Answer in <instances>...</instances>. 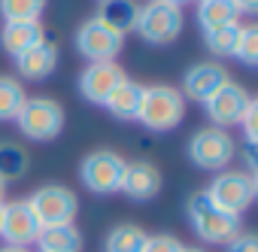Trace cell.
<instances>
[{
  "instance_id": "5b68a950",
  "label": "cell",
  "mask_w": 258,
  "mask_h": 252,
  "mask_svg": "<svg viewBox=\"0 0 258 252\" xmlns=\"http://www.w3.org/2000/svg\"><path fill=\"white\" fill-rule=\"evenodd\" d=\"M234 158H237V143H234L231 131H225V128L204 124L188 140V161L201 170H210V173L228 170V164Z\"/></svg>"
},
{
  "instance_id": "277c9868",
  "label": "cell",
  "mask_w": 258,
  "mask_h": 252,
  "mask_svg": "<svg viewBox=\"0 0 258 252\" xmlns=\"http://www.w3.org/2000/svg\"><path fill=\"white\" fill-rule=\"evenodd\" d=\"M207 198L231 213V216H243L252 204H255V195H258V176L255 173H246L240 167H228V170H219L213 176V182L204 188Z\"/></svg>"
},
{
  "instance_id": "5bb4252c",
  "label": "cell",
  "mask_w": 258,
  "mask_h": 252,
  "mask_svg": "<svg viewBox=\"0 0 258 252\" xmlns=\"http://www.w3.org/2000/svg\"><path fill=\"white\" fill-rule=\"evenodd\" d=\"M161 182H164L161 170H158L152 161L140 158V161H127V164H124V173H121V185H118V192H121L124 198L137 201V204H146V201L158 198Z\"/></svg>"
},
{
  "instance_id": "ba28073f",
  "label": "cell",
  "mask_w": 258,
  "mask_h": 252,
  "mask_svg": "<svg viewBox=\"0 0 258 252\" xmlns=\"http://www.w3.org/2000/svg\"><path fill=\"white\" fill-rule=\"evenodd\" d=\"M124 158L115 149H94L79 161V182L91 195H115L124 173Z\"/></svg>"
},
{
  "instance_id": "2e32d148",
  "label": "cell",
  "mask_w": 258,
  "mask_h": 252,
  "mask_svg": "<svg viewBox=\"0 0 258 252\" xmlns=\"http://www.w3.org/2000/svg\"><path fill=\"white\" fill-rule=\"evenodd\" d=\"M137 13H140V4H134V0H100V7L91 19L100 22L103 28L127 37L137 28Z\"/></svg>"
},
{
  "instance_id": "52a82bcc",
  "label": "cell",
  "mask_w": 258,
  "mask_h": 252,
  "mask_svg": "<svg viewBox=\"0 0 258 252\" xmlns=\"http://www.w3.org/2000/svg\"><path fill=\"white\" fill-rule=\"evenodd\" d=\"M40 228H52V225H73L76 213H79V195L70 185L61 182H49L40 185L31 198H28Z\"/></svg>"
},
{
  "instance_id": "9a60e30c",
  "label": "cell",
  "mask_w": 258,
  "mask_h": 252,
  "mask_svg": "<svg viewBox=\"0 0 258 252\" xmlns=\"http://www.w3.org/2000/svg\"><path fill=\"white\" fill-rule=\"evenodd\" d=\"M58 58H61L58 46L49 43V40H40L37 46H31L28 52H22V55L13 58V61H16V70H19L22 79H28V82H43V79H49V76L58 70Z\"/></svg>"
},
{
  "instance_id": "7402d4cb",
  "label": "cell",
  "mask_w": 258,
  "mask_h": 252,
  "mask_svg": "<svg viewBox=\"0 0 258 252\" xmlns=\"http://www.w3.org/2000/svg\"><path fill=\"white\" fill-rule=\"evenodd\" d=\"M143 240H146V231H143L140 225L121 222V225H115V228L106 231V237H103V252H140Z\"/></svg>"
},
{
  "instance_id": "f1b7e54d",
  "label": "cell",
  "mask_w": 258,
  "mask_h": 252,
  "mask_svg": "<svg viewBox=\"0 0 258 252\" xmlns=\"http://www.w3.org/2000/svg\"><path fill=\"white\" fill-rule=\"evenodd\" d=\"M225 252H258V237L252 231H240L225 243Z\"/></svg>"
},
{
  "instance_id": "1f68e13d",
  "label": "cell",
  "mask_w": 258,
  "mask_h": 252,
  "mask_svg": "<svg viewBox=\"0 0 258 252\" xmlns=\"http://www.w3.org/2000/svg\"><path fill=\"white\" fill-rule=\"evenodd\" d=\"M179 252H207V249H204V246H182Z\"/></svg>"
},
{
  "instance_id": "30bf717a",
  "label": "cell",
  "mask_w": 258,
  "mask_h": 252,
  "mask_svg": "<svg viewBox=\"0 0 258 252\" xmlns=\"http://www.w3.org/2000/svg\"><path fill=\"white\" fill-rule=\"evenodd\" d=\"M255 97L240 85V82H234V79H228L213 97H207L201 106H204V112H207V118H210V124H216V128H234V124H240V118H243V112L249 109V103H252Z\"/></svg>"
},
{
  "instance_id": "d6986e66",
  "label": "cell",
  "mask_w": 258,
  "mask_h": 252,
  "mask_svg": "<svg viewBox=\"0 0 258 252\" xmlns=\"http://www.w3.org/2000/svg\"><path fill=\"white\" fill-rule=\"evenodd\" d=\"M34 246H40V252H82L85 240L76 225H52V228H40Z\"/></svg>"
},
{
  "instance_id": "7a4b0ae2",
  "label": "cell",
  "mask_w": 258,
  "mask_h": 252,
  "mask_svg": "<svg viewBox=\"0 0 258 252\" xmlns=\"http://www.w3.org/2000/svg\"><path fill=\"white\" fill-rule=\"evenodd\" d=\"M182 118H185V97L179 88H173V85H146L143 88L137 121L146 131L167 134V131L179 128Z\"/></svg>"
},
{
  "instance_id": "4fadbf2b",
  "label": "cell",
  "mask_w": 258,
  "mask_h": 252,
  "mask_svg": "<svg viewBox=\"0 0 258 252\" xmlns=\"http://www.w3.org/2000/svg\"><path fill=\"white\" fill-rule=\"evenodd\" d=\"M228 67H222V61H198L185 70L182 76V97L185 100H195V103H204L207 97H213L225 82H228Z\"/></svg>"
},
{
  "instance_id": "7c38bea8",
  "label": "cell",
  "mask_w": 258,
  "mask_h": 252,
  "mask_svg": "<svg viewBox=\"0 0 258 252\" xmlns=\"http://www.w3.org/2000/svg\"><path fill=\"white\" fill-rule=\"evenodd\" d=\"M124 79H127L124 67H118L115 61H100V64H88V67L79 73L76 88H79L82 100H88V103H94V106H103L106 97H109Z\"/></svg>"
},
{
  "instance_id": "8fae6325",
  "label": "cell",
  "mask_w": 258,
  "mask_h": 252,
  "mask_svg": "<svg viewBox=\"0 0 258 252\" xmlns=\"http://www.w3.org/2000/svg\"><path fill=\"white\" fill-rule=\"evenodd\" d=\"M0 237L7 246H25L31 249L40 237V222L28 204V198L19 201H4L0 207Z\"/></svg>"
},
{
  "instance_id": "ffe728a7",
  "label": "cell",
  "mask_w": 258,
  "mask_h": 252,
  "mask_svg": "<svg viewBox=\"0 0 258 252\" xmlns=\"http://www.w3.org/2000/svg\"><path fill=\"white\" fill-rule=\"evenodd\" d=\"M201 31H213L222 25H234L240 22V13L234 10L231 0H198V13H195Z\"/></svg>"
},
{
  "instance_id": "e575fe53",
  "label": "cell",
  "mask_w": 258,
  "mask_h": 252,
  "mask_svg": "<svg viewBox=\"0 0 258 252\" xmlns=\"http://www.w3.org/2000/svg\"><path fill=\"white\" fill-rule=\"evenodd\" d=\"M0 207H4V204H0Z\"/></svg>"
},
{
  "instance_id": "d6a6232c",
  "label": "cell",
  "mask_w": 258,
  "mask_h": 252,
  "mask_svg": "<svg viewBox=\"0 0 258 252\" xmlns=\"http://www.w3.org/2000/svg\"><path fill=\"white\" fill-rule=\"evenodd\" d=\"M4 198H7V182L0 179V204H4Z\"/></svg>"
},
{
  "instance_id": "44dd1931",
  "label": "cell",
  "mask_w": 258,
  "mask_h": 252,
  "mask_svg": "<svg viewBox=\"0 0 258 252\" xmlns=\"http://www.w3.org/2000/svg\"><path fill=\"white\" fill-rule=\"evenodd\" d=\"M31 170V155L19 143H0V179L7 185L25 179Z\"/></svg>"
},
{
  "instance_id": "cb8c5ba5",
  "label": "cell",
  "mask_w": 258,
  "mask_h": 252,
  "mask_svg": "<svg viewBox=\"0 0 258 252\" xmlns=\"http://www.w3.org/2000/svg\"><path fill=\"white\" fill-rule=\"evenodd\" d=\"M237 37H240V22L222 25V28H213V31H204V49L213 58H234Z\"/></svg>"
},
{
  "instance_id": "484cf974",
  "label": "cell",
  "mask_w": 258,
  "mask_h": 252,
  "mask_svg": "<svg viewBox=\"0 0 258 252\" xmlns=\"http://www.w3.org/2000/svg\"><path fill=\"white\" fill-rule=\"evenodd\" d=\"M234 58L243 61L246 67H255L258 64V28L255 25H240V37H237Z\"/></svg>"
},
{
  "instance_id": "8992f818",
  "label": "cell",
  "mask_w": 258,
  "mask_h": 252,
  "mask_svg": "<svg viewBox=\"0 0 258 252\" xmlns=\"http://www.w3.org/2000/svg\"><path fill=\"white\" fill-rule=\"evenodd\" d=\"M182 28H185L182 7L161 4V0H149V4H143L140 13H137V28L134 31L149 46H170V43L179 40Z\"/></svg>"
},
{
  "instance_id": "6da1fadb",
  "label": "cell",
  "mask_w": 258,
  "mask_h": 252,
  "mask_svg": "<svg viewBox=\"0 0 258 252\" xmlns=\"http://www.w3.org/2000/svg\"><path fill=\"white\" fill-rule=\"evenodd\" d=\"M185 216H188V225L191 231L198 234L201 243L207 246H225L234 234H240V216H231L225 210H219L204 188L191 192L188 201H185Z\"/></svg>"
},
{
  "instance_id": "3957f363",
  "label": "cell",
  "mask_w": 258,
  "mask_h": 252,
  "mask_svg": "<svg viewBox=\"0 0 258 252\" xmlns=\"http://www.w3.org/2000/svg\"><path fill=\"white\" fill-rule=\"evenodd\" d=\"M16 128L22 131V137L28 140H37V143H49L55 140L61 131H64V106L49 97V94H37V97H28L19 109V115L13 118Z\"/></svg>"
},
{
  "instance_id": "4dcf8cb0",
  "label": "cell",
  "mask_w": 258,
  "mask_h": 252,
  "mask_svg": "<svg viewBox=\"0 0 258 252\" xmlns=\"http://www.w3.org/2000/svg\"><path fill=\"white\" fill-rule=\"evenodd\" d=\"M0 252H31V249H25V246H7L4 243V246H0Z\"/></svg>"
},
{
  "instance_id": "83f0119b",
  "label": "cell",
  "mask_w": 258,
  "mask_h": 252,
  "mask_svg": "<svg viewBox=\"0 0 258 252\" xmlns=\"http://www.w3.org/2000/svg\"><path fill=\"white\" fill-rule=\"evenodd\" d=\"M240 124H243L246 146H252V149H255V143H258V100H252V103H249V109L243 112Z\"/></svg>"
},
{
  "instance_id": "4316f807",
  "label": "cell",
  "mask_w": 258,
  "mask_h": 252,
  "mask_svg": "<svg viewBox=\"0 0 258 252\" xmlns=\"http://www.w3.org/2000/svg\"><path fill=\"white\" fill-rule=\"evenodd\" d=\"M182 243L173 237V234H146L140 252H179Z\"/></svg>"
},
{
  "instance_id": "603a6c76",
  "label": "cell",
  "mask_w": 258,
  "mask_h": 252,
  "mask_svg": "<svg viewBox=\"0 0 258 252\" xmlns=\"http://www.w3.org/2000/svg\"><path fill=\"white\" fill-rule=\"evenodd\" d=\"M25 100H28L25 82L10 73H0V121H13Z\"/></svg>"
},
{
  "instance_id": "ac0fdd59",
  "label": "cell",
  "mask_w": 258,
  "mask_h": 252,
  "mask_svg": "<svg viewBox=\"0 0 258 252\" xmlns=\"http://www.w3.org/2000/svg\"><path fill=\"white\" fill-rule=\"evenodd\" d=\"M143 88L146 85H140V82H134V79H124L109 97H106V112L112 115V118H118V121H137V112H140V100H143Z\"/></svg>"
},
{
  "instance_id": "d4e9b609",
  "label": "cell",
  "mask_w": 258,
  "mask_h": 252,
  "mask_svg": "<svg viewBox=\"0 0 258 252\" xmlns=\"http://www.w3.org/2000/svg\"><path fill=\"white\" fill-rule=\"evenodd\" d=\"M46 13V0H0L4 22H37Z\"/></svg>"
},
{
  "instance_id": "9c48e42d",
  "label": "cell",
  "mask_w": 258,
  "mask_h": 252,
  "mask_svg": "<svg viewBox=\"0 0 258 252\" xmlns=\"http://www.w3.org/2000/svg\"><path fill=\"white\" fill-rule=\"evenodd\" d=\"M76 52L88 61V64H100V61H115L124 49V37L103 28L100 22L94 19H85L79 28H76Z\"/></svg>"
},
{
  "instance_id": "f546056e",
  "label": "cell",
  "mask_w": 258,
  "mask_h": 252,
  "mask_svg": "<svg viewBox=\"0 0 258 252\" xmlns=\"http://www.w3.org/2000/svg\"><path fill=\"white\" fill-rule=\"evenodd\" d=\"M231 4L240 16H255L258 13V0H231Z\"/></svg>"
},
{
  "instance_id": "e0dca14e",
  "label": "cell",
  "mask_w": 258,
  "mask_h": 252,
  "mask_svg": "<svg viewBox=\"0 0 258 252\" xmlns=\"http://www.w3.org/2000/svg\"><path fill=\"white\" fill-rule=\"evenodd\" d=\"M40 40H46V31H43L40 19L37 22H4V28H0V46L13 58H19L22 52H28Z\"/></svg>"
},
{
  "instance_id": "836d02e7",
  "label": "cell",
  "mask_w": 258,
  "mask_h": 252,
  "mask_svg": "<svg viewBox=\"0 0 258 252\" xmlns=\"http://www.w3.org/2000/svg\"><path fill=\"white\" fill-rule=\"evenodd\" d=\"M161 4H173V7H182V4H188V0H161Z\"/></svg>"
}]
</instances>
